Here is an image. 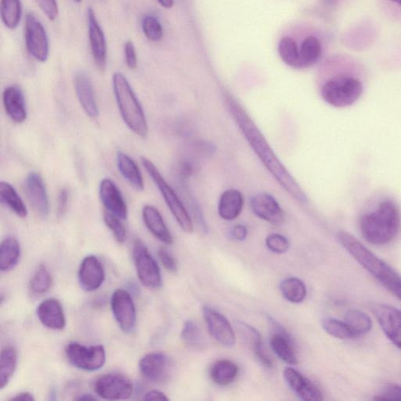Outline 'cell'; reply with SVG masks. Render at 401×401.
Listing matches in <instances>:
<instances>
[{
  "instance_id": "cell-1",
  "label": "cell",
  "mask_w": 401,
  "mask_h": 401,
  "mask_svg": "<svg viewBox=\"0 0 401 401\" xmlns=\"http://www.w3.org/2000/svg\"><path fill=\"white\" fill-rule=\"evenodd\" d=\"M226 106L235 119L238 127L242 132L244 137L253 150L257 157L266 167L278 183L284 188L288 194L300 203H306L307 197L300 187L297 180L282 164L278 156L274 153L265 136L249 117L248 113L243 109L237 100L229 93H224Z\"/></svg>"
},
{
  "instance_id": "cell-2",
  "label": "cell",
  "mask_w": 401,
  "mask_h": 401,
  "mask_svg": "<svg viewBox=\"0 0 401 401\" xmlns=\"http://www.w3.org/2000/svg\"><path fill=\"white\" fill-rule=\"evenodd\" d=\"M338 239L341 246L362 267L379 281L388 291L401 300L400 274L348 232L340 231L338 234Z\"/></svg>"
},
{
  "instance_id": "cell-3",
  "label": "cell",
  "mask_w": 401,
  "mask_h": 401,
  "mask_svg": "<svg viewBox=\"0 0 401 401\" xmlns=\"http://www.w3.org/2000/svg\"><path fill=\"white\" fill-rule=\"evenodd\" d=\"M360 228L363 237L373 246L390 244L401 229L398 205L391 200H382L377 210L361 217Z\"/></svg>"
},
{
  "instance_id": "cell-4",
  "label": "cell",
  "mask_w": 401,
  "mask_h": 401,
  "mask_svg": "<svg viewBox=\"0 0 401 401\" xmlns=\"http://www.w3.org/2000/svg\"><path fill=\"white\" fill-rule=\"evenodd\" d=\"M112 83L123 121L134 134L146 137L148 134L147 118L127 77L121 72H116L113 74Z\"/></svg>"
},
{
  "instance_id": "cell-5",
  "label": "cell",
  "mask_w": 401,
  "mask_h": 401,
  "mask_svg": "<svg viewBox=\"0 0 401 401\" xmlns=\"http://www.w3.org/2000/svg\"><path fill=\"white\" fill-rule=\"evenodd\" d=\"M141 161L143 166L146 168L150 177L152 178L157 187L159 188L168 208L172 212L173 216L181 229L186 232V233H192L194 224L191 217L183 203L181 202L177 193H175L171 186L167 183L166 180L160 173L158 168L154 165L152 161L144 158V157H143Z\"/></svg>"
},
{
  "instance_id": "cell-6",
  "label": "cell",
  "mask_w": 401,
  "mask_h": 401,
  "mask_svg": "<svg viewBox=\"0 0 401 401\" xmlns=\"http://www.w3.org/2000/svg\"><path fill=\"white\" fill-rule=\"evenodd\" d=\"M363 85L359 79L340 74L323 85L322 97L324 102L335 108H346L361 97Z\"/></svg>"
},
{
  "instance_id": "cell-7",
  "label": "cell",
  "mask_w": 401,
  "mask_h": 401,
  "mask_svg": "<svg viewBox=\"0 0 401 401\" xmlns=\"http://www.w3.org/2000/svg\"><path fill=\"white\" fill-rule=\"evenodd\" d=\"M65 355L74 367L86 372L97 371L106 361L105 349L102 345L85 347L78 343H70L65 347Z\"/></svg>"
},
{
  "instance_id": "cell-8",
  "label": "cell",
  "mask_w": 401,
  "mask_h": 401,
  "mask_svg": "<svg viewBox=\"0 0 401 401\" xmlns=\"http://www.w3.org/2000/svg\"><path fill=\"white\" fill-rule=\"evenodd\" d=\"M24 39L28 52L36 61L44 63L49 53L47 31L39 19L29 12L25 17Z\"/></svg>"
},
{
  "instance_id": "cell-9",
  "label": "cell",
  "mask_w": 401,
  "mask_h": 401,
  "mask_svg": "<svg viewBox=\"0 0 401 401\" xmlns=\"http://www.w3.org/2000/svg\"><path fill=\"white\" fill-rule=\"evenodd\" d=\"M97 396L107 400H127L134 391L133 382L123 374L109 373L100 375L93 384Z\"/></svg>"
},
{
  "instance_id": "cell-10",
  "label": "cell",
  "mask_w": 401,
  "mask_h": 401,
  "mask_svg": "<svg viewBox=\"0 0 401 401\" xmlns=\"http://www.w3.org/2000/svg\"><path fill=\"white\" fill-rule=\"evenodd\" d=\"M133 255L138 278L141 283L148 288H159L162 285L160 268L141 241L136 239L134 242Z\"/></svg>"
},
{
  "instance_id": "cell-11",
  "label": "cell",
  "mask_w": 401,
  "mask_h": 401,
  "mask_svg": "<svg viewBox=\"0 0 401 401\" xmlns=\"http://www.w3.org/2000/svg\"><path fill=\"white\" fill-rule=\"evenodd\" d=\"M371 310L388 340L401 349V310L379 303L372 304Z\"/></svg>"
},
{
  "instance_id": "cell-12",
  "label": "cell",
  "mask_w": 401,
  "mask_h": 401,
  "mask_svg": "<svg viewBox=\"0 0 401 401\" xmlns=\"http://www.w3.org/2000/svg\"><path fill=\"white\" fill-rule=\"evenodd\" d=\"M111 310L116 322L125 333H130L136 327V307L130 294L124 290H117L111 300Z\"/></svg>"
},
{
  "instance_id": "cell-13",
  "label": "cell",
  "mask_w": 401,
  "mask_h": 401,
  "mask_svg": "<svg viewBox=\"0 0 401 401\" xmlns=\"http://www.w3.org/2000/svg\"><path fill=\"white\" fill-rule=\"evenodd\" d=\"M203 316L210 334L219 343L226 347H234L236 338L233 327L222 313L205 306Z\"/></svg>"
},
{
  "instance_id": "cell-14",
  "label": "cell",
  "mask_w": 401,
  "mask_h": 401,
  "mask_svg": "<svg viewBox=\"0 0 401 401\" xmlns=\"http://www.w3.org/2000/svg\"><path fill=\"white\" fill-rule=\"evenodd\" d=\"M251 209L256 217L269 223L280 226L285 221L284 210L271 194H256L250 200Z\"/></svg>"
},
{
  "instance_id": "cell-15",
  "label": "cell",
  "mask_w": 401,
  "mask_h": 401,
  "mask_svg": "<svg viewBox=\"0 0 401 401\" xmlns=\"http://www.w3.org/2000/svg\"><path fill=\"white\" fill-rule=\"evenodd\" d=\"M87 19L93 58L100 70L104 71L107 64V42L104 31L91 8L87 10Z\"/></svg>"
},
{
  "instance_id": "cell-16",
  "label": "cell",
  "mask_w": 401,
  "mask_h": 401,
  "mask_svg": "<svg viewBox=\"0 0 401 401\" xmlns=\"http://www.w3.org/2000/svg\"><path fill=\"white\" fill-rule=\"evenodd\" d=\"M284 378L288 386L304 401H321L324 400L323 393L320 388L306 376L292 368H286L283 372Z\"/></svg>"
},
{
  "instance_id": "cell-17",
  "label": "cell",
  "mask_w": 401,
  "mask_h": 401,
  "mask_svg": "<svg viewBox=\"0 0 401 401\" xmlns=\"http://www.w3.org/2000/svg\"><path fill=\"white\" fill-rule=\"evenodd\" d=\"M26 193L30 204L37 215L46 219L49 213V203L45 184L40 173H30L26 179Z\"/></svg>"
},
{
  "instance_id": "cell-18",
  "label": "cell",
  "mask_w": 401,
  "mask_h": 401,
  "mask_svg": "<svg viewBox=\"0 0 401 401\" xmlns=\"http://www.w3.org/2000/svg\"><path fill=\"white\" fill-rule=\"evenodd\" d=\"M100 197L105 208L111 214L124 221L128 217V208L120 190L111 180L106 178L100 182Z\"/></svg>"
},
{
  "instance_id": "cell-19",
  "label": "cell",
  "mask_w": 401,
  "mask_h": 401,
  "mask_svg": "<svg viewBox=\"0 0 401 401\" xmlns=\"http://www.w3.org/2000/svg\"><path fill=\"white\" fill-rule=\"evenodd\" d=\"M105 279L102 263L95 255L85 257L79 269V281L81 288L87 292L97 290Z\"/></svg>"
},
{
  "instance_id": "cell-20",
  "label": "cell",
  "mask_w": 401,
  "mask_h": 401,
  "mask_svg": "<svg viewBox=\"0 0 401 401\" xmlns=\"http://www.w3.org/2000/svg\"><path fill=\"white\" fill-rule=\"evenodd\" d=\"M139 368L144 378L153 382H162L168 377L171 362L164 354L152 353L143 357Z\"/></svg>"
},
{
  "instance_id": "cell-21",
  "label": "cell",
  "mask_w": 401,
  "mask_h": 401,
  "mask_svg": "<svg viewBox=\"0 0 401 401\" xmlns=\"http://www.w3.org/2000/svg\"><path fill=\"white\" fill-rule=\"evenodd\" d=\"M37 315L46 328L61 331L65 328L66 318L60 301L49 298L42 302L37 308Z\"/></svg>"
},
{
  "instance_id": "cell-22",
  "label": "cell",
  "mask_w": 401,
  "mask_h": 401,
  "mask_svg": "<svg viewBox=\"0 0 401 401\" xmlns=\"http://www.w3.org/2000/svg\"><path fill=\"white\" fill-rule=\"evenodd\" d=\"M74 86L77 98L86 114L91 118L99 116V109L92 81L88 75L80 72L75 74Z\"/></svg>"
},
{
  "instance_id": "cell-23",
  "label": "cell",
  "mask_w": 401,
  "mask_h": 401,
  "mask_svg": "<svg viewBox=\"0 0 401 401\" xmlns=\"http://www.w3.org/2000/svg\"><path fill=\"white\" fill-rule=\"evenodd\" d=\"M3 100L6 113L12 121L16 123L26 121V104L20 87L15 85L6 87L3 93Z\"/></svg>"
},
{
  "instance_id": "cell-24",
  "label": "cell",
  "mask_w": 401,
  "mask_h": 401,
  "mask_svg": "<svg viewBox=\"0 0 401 401\" xmlns=\"http://www.w3.org/2000/svg\"><path fill=\"white\" fill-rule=\"evenodd\" d=\"M276 330L271 337V347L279 359L288 365H296L299 363L298 356L294 343L286 331L276 324Z\"/></svg>"
},
{
  "instance_id": "cell-25",
  "label": "cell",
  "mask_w": 401,
  "mask_h": 401,
  "mask_svg": "<svg viewBox=\"0 0 401 401\" xmlns=\"http://www.w3.org/2000/svg\"><path fill=\"white\" fill-rule=\"evenodd\" d=\"M142 217L144 223L155 237L166 244H171L173 238L169 231L160 212L155 207L150 205L143 206Z\"/></svg>"
},
{
  "instance_id": "cell-26",
  "label": "cell",
  "mask_w": 401,
  "mask_h": 401,
  "mask_svg": "<svg viewBox=\"0 0 401 401\" xmlns=\"http://www.w3.org/2000/svg\"><path fill=\"white\" fill-rule=\"evenodd\" d=\"M237 329L244 341L249 345L262 365L266 368H272L273 362L263 348L262 338L259 331H257L253 326L241 322L237 323Z\"/></svg>"
},
{
  "instance_id": "cell-27",
  "label": "cell",
  "mask_w": 401,
  "mask_h": 401,
  "mask_svg": "<svg viewBox=\"0 0 401 401\" xmlns=\"http://www.w3.org/2000/svg\"><path fill=\"white\" fill-rule=\"evenodd\" d=\"M244 204V198L239 191L236 189L225 191L219 200V215L225 221H234L240 216Z\"/></svg>"
},
{
  "instance_id": "cell-28",
  "label": "cell",
  "mask_w": 401,
  "mask_h": 401,
  "mask_svg": "<svg viewBox=\"0 0 401 401\" xmlns=\"http://www.w3.org/2000/svg\"><path fill=\"white\" fill-rule=\"evenodd\" d=\"M117 165L124 179L127 180L134 189L142 191L144 188L142 174L134 159L127 154L119 152L117 154Z\"/></svg>"
},
{
  "instance_id": "cell-29",
  "label": "cell",
  "mask_w": 401,
  "mask_h": 401,
  "mask_svg": "<svg viewBox=\"0 0 401 401\" xmlns=\"http://www.w3.org/2000/svg\"><path fill=\"white\" fill-rule=\"evenodd\" d=\"M239 372V368L233 361L219 360L210 369V377L219 386H228L233 384Z\"/></svg>"
},
{
  "instance_id": "cell-30",
  "label": "cell",
  "mask_w": 401,
  "mask_h": 401,
  "mask_svg": "<svg viewBox=\"0 0 401 401\" xmlns=\"http://www.w3.org/2000/svg\"><path fill=\"white\" fill-rule=\"evenodd\" d=\"M21 248L16 238L6 237L0 247V269L8 272L14 269L20 260Z\"/></svg>"
},
{
  "instance_id": "cell-31",
  "label": "cell",
  "mask_w": 401,
  "mask_h": 401,
  "mask_svg": "<svg viewBox=\"0 0 401 401\" xmlns=\"http://www.w3.org/2000/svg\"><path fill=\"white\" fill-rule=\"evenodd\" d=\"M0 199L2 203L8 206L19 217L24 218L28 216V210L23 200L13 187L8 182L2 181L0 183Z\"/></svg>"
},
{
  "instance_id": "cell-32",
  "label": "cell",
  "mask_w": 401,
  "mask_h": 401,
  "mask_svg": "<svg viewBox=\"0 0 401 401\" xmlns=\"http://www.w3.org/2000/svg\"><path fill=\"white\" fill-rule=\"evenodd\" d=\"M17 363V350L13 347H6L0 356V388L8 385L16 371Z\"/></svg>"
},
{
  "instance_id": "cell-33",
  "label": "cell",
  "mask_w": 401,
  "mask_h": 401,
  "mask_svg": "<svg viewBox=\"0 0 401 401\" xmlns=\"http://www.w3.org/2000/svg\"><path fill=\"white\" fill-rule=\"evenodd\" d=\"M344 321L347 324L355 338L368 334L372 329L371 318L365 313L359 310H348L345 315Z\"/></svg>"
},
{
  "instance_id": "cell-34",
  "label": "cell",
  "mask_w": 401,
  "mask_h": 401,
  "mask_svg": "<svg viewBox=\"0 0 401 401\" xmlns=\"http://www.w3.org/2000/svg\"><path fill=\"white\" fill-rule=\"evenodd\" d=\"M322 54L321 42L315 36L305 39L301 46L300 61L302 68H309L317 64Z\"/></svg>"
},
{
  "instance_id": "cell-35",
  "label": "cell",
  "mask_w": 401,
  "mask_h": 401,
  "mask_svg": "<svg viewBox=\"0 0 401 401\" xmlns=\"http://www.w3.org/2000/svg\"><path fill=\"white\" fill-rule=\"evenodd\" d=\"M0 12L5 26L11 30L17 29L22 17L21 0H1Z\"/></svg>"
},
{
  "instance_id": "cell-36",
  "label": "cell",
  "mask_w": 401,
  "mask_h": 401,
  "mask_svg": "<svg viewBox=\"0 0 401 401\" xmlns=\"http://www.w3.org/2000/svg\"><path fill=\"white\" fill-rule=\"evenodd\" d=\"M280 290L282 296L288 302L302 303L306 297V287L304 282L297 278H288L281 282Z\"/></svg>"
},
{
  "instance_id": "cell-37",
  "label": "cell",
  "mask_w": 401,
  "mask_h": 401,
  "mask_svg": "<svg viewBox=\"0 0 401 401\" xmlns=\"http://www.w3.org/2000/svg\"><path fill=\"white\" fill-rule=\"evenodd\" d=\"M278 53L282 61L288 66L302 68L297 42L290 37L281 39L278 44Z\"/></svg>"
},
{
  "instance_id": "cell-38",
  "label": "cell",
  "mask_w": 401,
  "mask_h": 401,
  "mask_svg": "<svg viewBox=\"0 0 401 401\" xmlns=\"http://www.w3.org/2000/svg\"><path fill=\"white\" fill-rule=\"evenodd\" d=\"M52 274L45 266L40 265L30 280L29 288L36 294H43L52 288Z\"/></svg>"
},
{
  "instance_id": "cell-39",
  "label": "cell",
  "mask_w": 401,
  "mask_h": 401,
  "mask_svg": "<svg viewBox=\"0 0 401 401\" xmlns=\"http://www.w3.org/2000/svg\"><path fill=\"white\" fill-rule=\"evenodd\" d=\"M180 338L187 347L192 349H202L204 345V337L198 324L191 320L187 321L181 331Z\"/></svg>"
},
{
  "instance_id": "cell-40",
  "label": "cell",
  "mask_w": 401,
  "mask_h": 401,
  "mask_svg": "<svg viewBox=\"0 0 401 401\" xmlns=\"http://www.w3.org/2000/svg\"><path fill=\"white\" fill-rule=\"evenodd\" d=\"M322 327L331 336L343 340H354L355 337L345 321L334 317L323 319Z\"/></svg>"
},
{
  "instance_id": "cell-41",
  "label": "cell",
  "mask_w": 401,
  "mask_h": 401,
  "mask_svg": "<svg viewBox=\"0 0 401 401\" xmlns=\"http://www.w3.org/2000/svg\"><path fill=\"white\" fill-rule=\"evenodd\" d=\"M142 30L150 41L159 42L163 36L162 24L153 15H146L143 18Z\"/></svg>"
},
{
  "instance_id": "cell-42",
  "label": "cell",
  "mask_w": 401,
  "mask_h": 401,
  "mask_svg": "<svg viewBox=\"0 0 401 401\" xmlns=\"http://www.w3.org/2000/svg\"><path fill=\"white\" fill-rule=\"evenodd\" d=\"M104 221L118 243L123 244L127 240V231H125L120 218L111 214L109 212H105Z\"/></svg>"
},
{
  "instance_id": "cell-43",
  "label": "cell",
  "mask_w": 401,
  "mask_h": 401,
  "mask_svg": "<svg viewBox=\"0 0 401 401\" xmlns=\"http://www.w3.org/2000/svg\"><path fill=\"white\" fill-rule=\"evenodd\" d=\"M266 246L274 253L283 254L290 249V244L285 236L272 234L266 238Z\"/></svg>"
},
{
  "instance_id": "cell-44",
  "label": "cell",
  "mask_w": 401,
  "mask_h": 401,
  "mask_svg": "<svg viewBox=\"0 0 401 401\" xmlns=\"http://www.w3.org/2000/svg\"><path fill=\"white\" fill-rule=\"evenodd\" d=\"M376 400H401V386L388 384L374 398Z\"/></svg>"
},
{
  "instance_id": "cell-45",
  "label": "cell",
  "mask_w": 401,
  "mask_h": 401,
  "mask_svg": "<svg viewBox=\"0 0 401 401\" xmlns=\"http://www.w3.org/2000/svg\"><path fill=\"white\" fill-rule=\"evenodd\" d=\"M40 8L49 21H54L58 15V4L56 0H36Z\"/></svg>"
},
{
  "instance_id": "cell-46",
  "label": "cell",
  "mask_w": 401,
  "mask_h": 401,
  "mask_svg": "<svg viewBox=\"0 0 401 401\" xmlns=\"http://www.w3.org/2000/svg\"><path fill=\"white\" fill-rule=\"evenodd\" d=\"M158 255L162 265L168 272L175 273L178 271L177 261H175L174 257L168 252V250L165 248H160Z\"/></svg>"
},
{
  "instance_id": "cell-47",
  "label": "cell",
  "mask_w": 401,
  "mask_h": 401,
  "mask_svg": "<svg viewBox=\"0 0 401 401\" xmlns=\"http://www.w3.org/2000/svg\"><path fill=\"white\" fill-rule=\"evenodd\" d=\"M124 55L125 64L129 69H136L137 67V56L134 44L127 41L124 44Z\"/></svg>"
},
{
  "instance_id": "cell-48",
  "label": "cell",
  "mask_w": 401,
  "mask_h": 401,
  "mask_svg": "<svg viewBox=\"0 0 401 401\" xmlns=\"http://www.w3.org/2000/svg\"><path fill=\"white\" fill-rule=\"evenodd\" d=\"M69 192L65 188L62 189L58 196V216L62 217L65 214L68 209Z\"/></svg>"
},
{
  "instance_id": "cell-49",
  "label": "cell",
  "mask_w": 401,
  "mask_h": 401,
  "mask_svg": "<svg viewBox=\"0 0 401 401\" xmlns=\"http://www.w3.org/2000/svg\"><path fill=\"white\" fill-rule=\"evenodd\" d=\"M231 234L236 240L242 242L246 239L248 230L244 225H237L233 230H232Z\"/></svg>"
},
{
  "instance_id": "cell-50",
  "label": "cell",
  "mask_w": 401,
  "mask_h": 401,
  "mask_svg": "<svg viewBox=\"0 0 401 401\" xmlns=\"http://www.w3.org/2000/svg\"><path fill=\"white\" fill-rule=\"evenodd\" d=\"M179 173L180 178L187 180L191 177L193 173V167L187 162H181L179 166Z\"/></svg>"
},
{
  "instance_id": "cell-51",
  "label": "cell",
  "mask_w": 401,
  "mask_h": 401,
  "mask_svg": "<svg viewBox=\"0 0 401 401\" xmlns=\"http://www.w3.org/2000/svg\"><path fill=\"white\" fill-rule=\"evenodd\" d=\"M144 400H168L165 393L159 391H148L143 397Z\"/></svg>"
},
{
  "instance_id": "cell-52",
  "label": "cell",
  "mask_w": 401,
  "mask_h": 401,
  "mask_svg": "<svg viewBox=\"0 0 401 401\" xmlns=\"http://www.w3.org/2000/svg\"><path fill=\"white\" fill-rule=\"evenodd\" d=\"M11 400H22V401H34L35 398L33 395L29 392H22L15 395V397L12 398Z\"/></svg>"
},
{
  "instance_id": "cell-53",
  "label": "cell",
  "mask_w": 401,
  "mask_h": 401,
  "mask_svg": "<svg viewBox=\"0 0 401 401\" xmlns=\"http://www.w3.org/2000/svg\"><path fill=\"white\" fill-rule=\"evenodd\" d=\"M159 3L164 8H171L174 4L173 0H157Z\"/></svg>"
},
{
  "instance_id": "cell-54",
  "label": "cell",
  "mask_w": 401,
  "mask_h": 401,
  "mask_svg": "<svg viewBox=\"0 0 401 401\" xmlns=\"http://www.w3.org/2000/svg\"><path fill=\"white\" fill-rule=\"evenodd\" d=\"M77 400H95L97 398L93 397L91 394H81L79 398L77 399Z\"/></svg>"
},
{
  "instance_id": "cell-55",
  "label": "cell",
  "mask_w": 401,
  "mask_h": 401,
  "mask_svg": "<svg viewBox=\"0 0 401 401\" xmlns=\"http://www.w3.org/2000/svg\"><path fill=\"white\" fill-rule=\"evenodd\" d=\"M324 1L326 4L331 6L335 5L338 2V0H324Z\"/></svg>"
},
{
  "instance_id": "cell-56",
  "label": "cell",
  "mask_w": 401,
  "mask_h": 401,
  "mask_svg": "<svg viewBox=\"0 0 401 401\" xmlns=\"http://www.w3.org/2000/svg\"><path fill=\"white\" fill-rule=\"evenodd\" d=\"M392 2L397 3L401 8V0H391Z\"/></svg>"
},
{
  "instance_id": "cell-57",
  "label": "cell",
  "mask_w": 401,
  "mask_h": 401,
  "mask_svg": "<svg viewBox=\"0 0 401 401\" xmlns=\"http://www.w3.org/2000/svg\"><path fill=\"white\" fill-rule=\"evenodd\" d=\"M74 1L77 3H80L81 1V0H74Z\"/></svg>"
}]
</instances>
